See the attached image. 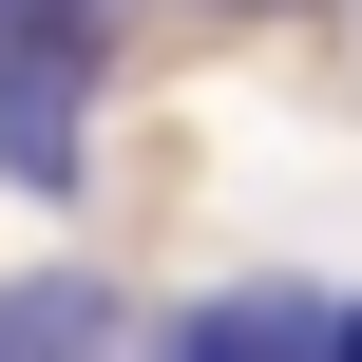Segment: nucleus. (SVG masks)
<instances>
[{
	"label": "nucleus",
	"instance_id": "f257e3e1",
	"mask_svg": "<svg viewBox=\"0 0 362 362\" xmlns=\"http://www.w3.org/2000/svg\"><path fill=\"white\" fill-rule=\"evenodd\" d=\"M95 76H115V0H19V19H0V172H19V191H76Z\"/></svg>",
	"mask_w": 362,
	"mask_h": 362
},
{
	"label": "nucleus",
	"instance_id": "f03ea898",
	"mask_svg": "<svg viewBox=\"0 0 362 362\" xmlns=\"http://www.w3.org/2000/svg\"><path fill=\"white\" fill-rule=\"evenodd\" d=\"M153 362H344V305L325 286H210Z\"/></svg>",
	"mask_w": 362,
	"mask_h": 362
},
{
	"label": "nucleus",
	"instance_id": "7ed1b4c3",
	"mask_svg": "<svg viewBox=\"0 0 362 362\" xmlns=\"http://www.w3.org/2000/svg\"><path fill=\"white\" fill-rule=\"evenodd\" d=\"M0 362H134V305L95 267H19L0 286Z\"/></svg>",
	"mask_w": 362,
	"mask_h": 362
},
{
	"label": "nucleus",
	"instance_id": "20e7f679",
	"mask_svg": "<svg viewBox=\"0 0 362 362\" xmlns=\"http://www.w3.org/2000/svg\"><path fill=\"white\" fill-rule=\"evenodd\" d=\"M344 362H362V305H344Z\"/></svg>",
	"mask_w": 362,
	"mask_h": 362
},
{
	"label": "nucleus",
	"instance_id": "39448f33",
	"mask_svg": "<svg viewBox=\"0 0 362 362\" xmlns=\"http://www.w3.org/2000/svg\"><path fill=\"white\" fill-rule=\"evenodd\" d=\"M0 19H19V0H0Z\"/></svg>",
	"mask_w": 362,
	"mask_h": 362
}]
</instances>
